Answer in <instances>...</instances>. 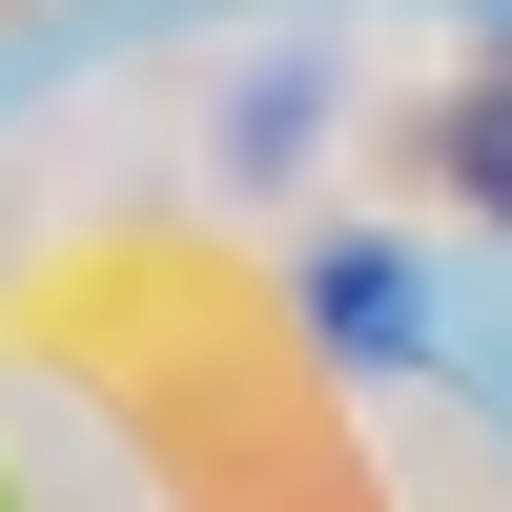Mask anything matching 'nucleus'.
Returning <instances> with one entry per match:
<instances>
[{"label": "nucleus", "instance_id": "obj_1", "mask_svg": "<svg viewBox=\"0 0 512 512\" xmlns=\"http://www.w3.org/2000/svg\"><path fill=\"white\" fill-rule=\"evenodd\" d=\"M431 164H451V185H472V205H492V226H512V82H472V103H451V123H431Z\"/></svg>", "mask_w": 512, "mask_h": 512}]
</instances>
